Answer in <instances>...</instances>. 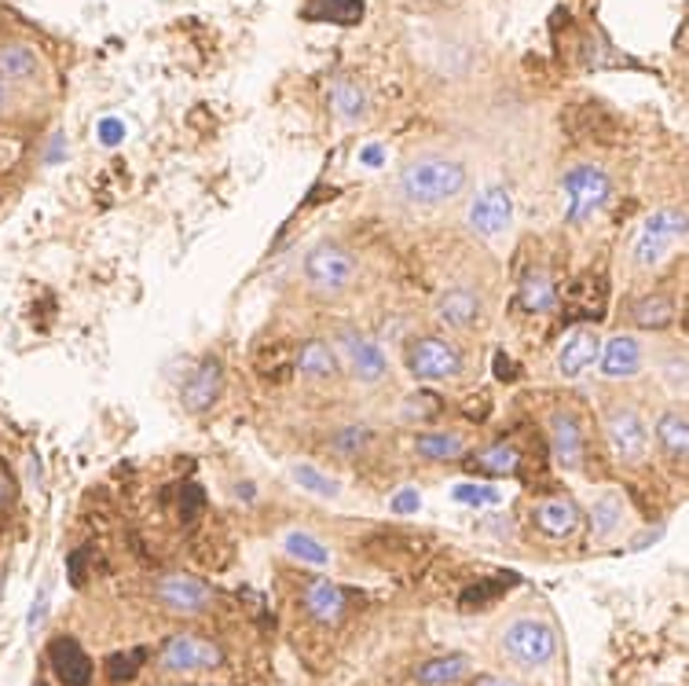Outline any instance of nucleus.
Masks as SVG:
<instances>
[{
  "label": "nucleus",
  "mask_w": 689,
  "mask_h": 686,
  "mask_svg": "<svg viewBox=\"0 0 689 686\" xmlns=\"http://www.w3.org/2000/svg\"><path fill=\"white\" fill-rule=\"evenodd\" d=\"M469 676V657L466 654H444V657H433L426 665L415 668V679L422 686H452L458 679Z\"/></svg>",
  "instance_id": "28"
},
{
  "label": "nucleus",
  "mask_w": 689,
  "mask_h": 686,
  "mask_svg": "<svg viewBox=\"0 0 689 686\" xmlns=\"http://www.w3.org/2000/svg\"><path fill=\"white\" fill-rule=\"evenodd\" d=\"M305 610L319 624H338L344 616V591L338 584H330V580H312L305 588Z\"/></svg>",
  "instance_id": "25"
},
{
  "label": "nucleus",
  "mask_w": 689,
  "mask_h": 686,
  "mask_svg": "<svg viewBox=\"0 0 689 686\" xmlns=\"http://www.w3.org/2000/svg\"><path fill=\"white\" fill-rule=\"evenodd\" d=\"M474 686H517V683L502 679V676H477V679H474Z\"/></svg>",
  "instance_id": "45"
},
{
  "label": "nucleus",
  "mask_w": 689,
  "mask_h": 686,
  "mask_svg": "<svg viewBox=\"0 0 689 686\" xmlns=\"http://www.w3.org/2000/svg\"><path fill=\"white\" fill-rule=\"evenodd\" d=\"M330 346L338 352V363L360 386H382L389 379V357L378 338L363 335V330H356V327H338Z\"/></svg>",
  "instance_id": "6"
},
{
  "label": "nucleus",
  "mask_w": 689,
  "mask_h": 686,
  "mask_svg": "<svg viewBox=\"0 0 689 686\" xmlns=\"http://www.w3.org/2000/svg\"><path fill=\"white\" fill-rule=\"evenodd\" d=\"M41 74V55L22 41L0 44V82L4 85H26L38 82Z\"/></svg>",
  "instance_id": "23"
},
{
  "label": "nucleus",
  "mask_w": 689,
  "mask_h": 686,
  "mask_svg": "<svg viewBox=\"0 0 689 686\" xmlns=\"http://www.w3.org/2000/svg\"><path fill=\"white\" fill-rule=\"evenodd\" d=\"M290 477H294L297 488L308 492V496H316V499H338L341 496V482H338V477L324 474L312 463H294L290 466Z\"/></svg>",
  "instance_id": "31"
},
{
  "label": "nucleus",
  "mask_w": 689,
  "mask_h": 686,
  "mask_svg": "<svg viewBox=\"0 0 689 686\" xmlns=\"http://www.w3.org/2000/svg\"><path fill=\"white\" fill-rule=\"evenodd\" d=\"M517 305H521L524 313H532V316L554 313L558 308L554 276H550L547 268H528L521 276V283H517Z\"/></svg>",
  "instance_id": "21"
},
{
  "label": "nucleus",
  "mask_w": 689,
  "mask_h": 686,
  "mask_svg": "<svg viewBox=\"0 0 689 686\" xmlns=\"http://www.w3.org/2000/svg\"><path fill=\"white\" fill-rule=\"evenodd\" d=\"M239 496H243V499H250V496H254V499H257V485L243 482V485H239Z\"/></svg>",
  "instance_id": "46"
},
{
  "label": "nucleus",
  "mask_w": 689,
  "mask_h": 686,
  "mask_svg": "<svg viewBox=\"0 0 689 686\" xmlns=\"http://www.w3.org/2000/svg\"><path fill=\"white\" fill-rule=\"evenodd\" d=\"M532 521H536V529L547 536V540H558L561 543V540H572V536L580 532L583 514H580V507L572 499L550 496V499H543L532 510Z\"/></svg>",
  "instance_id": "18"
},
{
  "label": "nucleus",
  "mask_w": 689,
  "mask_h": 686,
  "mask_svg": "<svg viewBox=\"0 0 689 686\" xmlns=\"http://www.w3.org/2000/svg\"><path fill=\"white\" fill-rule=\"evenodd\" d=\"M389 507H393V514H415V510H418V492H415V488H404V492H396V496H393V503H389Z\"/></svg>",
  "instance_id": "41"
},
{
  "label": "nucleus",
  "mask_w": 689,
  "mask_h": 686,
  "mask_svg": "<svg viewBox=\"0 0 689 686\" xmlns=\"http://www.w3.org/2000/svg\"><path fill=\"white\" fill-rule=\"evenodd\" d=\"M330 107H335L341 122H363L371 99H367V93L352 82V77H338V82L330 85Z\"/></svg>",
  "instance_id": "30"
},
{
  "label": "nucleus",
  "mask_w": 689,
  "mask_h": 686,
  "mask_svg": "<svg viewBox=\"0 0 689 686\" xmlns=\"http://www.w3.org/2000/svg\"><path fill=\"white\" fill-rule=\"evenodd\" d=\"M561 199H565V221L572 228L587 224L591 217H598L608 205V199H613V177H608L602 166L580 162L561 177Z\"/></svg>",
  "instance_id": "3"
},
{
  "label": "nucleus",
  "mask_w": 689,
  "mask_h": 686,
  "mask_svg": "<svg viewBox=\"0 0 689 686\" xmlns=\"http://www.w3.org/2000/svg\"><path fill=\"white\" fill-rule=\"evenodd\" d=\"M301 276L316 294H344L356 283V254L335 239H319L301 257Z\"/></svg>",
  "instance_id": "5"
},
{
  "label": "nucleus",
  "mask_w": 689,
  "mask_h": 686,
  "mask_svg": "<svg viewBox=\"0 0 689 686\" xmlns=\"http://www.w3.org/2000/svg\"><path fill=\"white\" fill-rule=\"evenodd\" d=\"M496 368H499V379H502V382H510V379H513V371H521V368H513V363L507 360V352H499V357H496Z\"/></svg>",
  "instance_id": "43"
},
{
  "label": "nucleus",
  "mask_w": 689,
  "mask_h": 686,
  "mask_svg": "<svg viewBox=\"0 0 689 686\" xmlns=\"http://www.w3.org/2000/svg\"><path fill=\"white\" fill-rule=\"evenodd\" d=\"M466 228L474 232L480 243H499V239L510 235L513 228V199L502 184H488L480 188L474 202L466 210Z\"/></svg>",
  "instance_id": "9"
},
{
  "label": "nucleus",
  "mask_w": 689,
  "mask_h": 686,
  "mask_svg": "<svg viewBox=\"0 0 689 686\" xmlns=\"http://www.w3.org/2000/svg\"><path fill=\"white\" fill-rule=\"evenodd\" d=\"M624 319L638 330H664L675 324V302L668 294H642L635 302H627Z\"/></svg>",
  "instance_id": "22"
},
{
  "label": "nucleus",
  "mask_w": 689,
  "mask_h": 686,
  "mask_svg": "<svg viewBox=\"0 0 689 686\" xmlns=\"http://www.w3.org/2000/svg\"><path fill=\"white\" fill-rule=\"evenodd\" d=\"M158 665H162L166 672H177V676H191V672L221 668L224 654H221V646L210 643V638L180 632V635H172L169 643H162V650H158Z\"/></svg>",
  "instance_id": "10"
},
{
  "label": "nucleus",
  "mask_w": 689,
  "mask_h": 686,
  "mask_svg": "<svg viewBox=\"0 0 689 686\" xmlns=\"http://www.w3.org/2000/svg\"><path fill=\"white\" fill-rule=\"evenodd\" d=\"M598 349H602V338L594 335L591 327H576L572 335L561 341L558 349V371L561 379L576 382L583 379V374L594 371V363H598Z\"/></svg>",
  "instance_id": "16"
},
{
  "label": "nucleus",
  "mask_w": 689,
  "mask_h": 686,
  "mask_svg": "<svg viewBox=\"0 0 689 686\" xmlns=\"http://www.w3.org/2000/svg\"><path fill=\"white\" fill-rule=\"evenodd\" d=\"M499 654L510 661L513 668H524V672H539V668H550L561 654V643H558V632L554 624L543 621V616H513V621L499 632Z\"/></svg>",
  "instance_id": "2"
},
{
  "label": "nucleus",
  "mask_w": 689,
  "mask_h": 686,
  "mask_svg": "<svg viewBox=\"0 0 689 686\" xmlns=\"http://www.w3.org/2000/svg\"><path fill=\"white\" fill-rule=\"evenodd\" d=\"M327 8H316V11H308L312 19H327V22H356L360 19V11L363 4L360 0H324Z\"/></svg>",
  "instance_id": "37"
},
{
  "label": "nucleus",
  "mask_w": 689,
  "mask_h": 686,
  "mask_svg": "<svg viewBox=\"0 0 689 686\" xmlns=\"http://www.w3.org/2000/svg\"><path fill=\"white\" fill-rule=\"evenodd\" d=\"M121 136H125V125L118 118H110V122H99V140L103 144H121Z\"/></svg>",
  "instance_id": "42"
},
{
  "label": "nucleus",
  "mask_w": 689,
  "mask_h": 686,
  "mask_svg": "<svg viewBox=\"0 0 689 686\" xmlns=\"http://www.w3.org/2000/svg\"><path fill=\"white\" fill-rule=\"evenodd\" d=\"M517 466H521V452L513 444H491V448L477 455V471H485L491 477H510L517 474Z\"/></svg>",
  "instance_id": "33"
},
{
  "label": "nucleus",
  "mask_w": 689,
  "mask_h": 686,
  "mask_svg": "<svg viewBox=\"0 0 689 686\" xmlns=\"http://www.w3.org/2000/svg\"><path fill=\"white\" fill-rule=\"evenodd\" d=\"M660 386H668L675 397H686V352L675 349L660 360Z\"/></svg>",
  "instance_id": "35"
},
{
  "label": "nucleus",
  "mask_w": 689,
  "mask_h": 686,
  "mask_svg": "<svg viewBox=\"0 0 689 686\" xmlns=\"http://www.w3.org/2000/svg\"><path fill=\"white\" fill-rule=\"evenodd\" d=\"M224 393V360L221 357H202L194 363V371L188 374V382H183V408L191 411V415H205V411L216 408V400Z\"/></svg>",
  "instance_id": "12"
},
{
  "label": "nucleus",
  "mask_w": 689,
  "mask_h": 686,
  "mask_svg": "<svg viewBox=\"0 0 689 686\" xmlns=\"http://www.w3.org/2000/svg\"><path fill=\"white\" fill-rule=\"evenodd\" d=\"M294 371L312 386H330L341 374V363L327 338H305L294 349Z\"/></svg>",
  "instance_id": "15"
},
{
  "label": "nucleus",
  "mask_w": 689,
  "mask_h": 686,
  "mask_svg": "<svg viewBox=\"0 0 689 686\" xmlns=\"http://www.w3.org/2000/svg\"><path fill=\"white\" fill-rule=\"evenodd\" d=\"M605 441L624 466H638L653 448L649 422L638 408H630V404H616L605 415Z\"/></svg>",
  "instance_id": "7"
},
{
  "label": "nucleus",
  "mask_w": 689,
  "mask_h": 686,
  "mask_svg": "<svg viewBox=\"0 0 689 686\" xmlns=\"http://www.w3.org/2000/svg\"><path fill=\"white\" fill-rule=\"evenodd\" d=\"M415 455L422 463H455L466 455V437L458 433H418L415 437Z\"/></svg>",
  "instance_id": "27"
},
{
  "label": "nucleus",
  "mask_w": 689,
  "mask_h": 686,
  "mask_svg": "<svg viewBox=\"0 0 689 686\" xmlns=\"http://www.w3.org/2000/svg\"><path fill=\"white\" fill-rule=\"evenodd\" d=\"M469 184L466 166L452 155H422L400 169V196L411 205L433 210V205H447L458 199Z\"/></svg>",
  "instance_id": "1"
},
{
  "label": "nucleus",
  "mask_w": 689,
  "mask_h": 686,
  "mask_svg": "<svg viewBox=\"0 0 689 686\" xmlns=\"http://www.w3.org/2000/svg\"><path fill=\"white\" fill-rule=\"evenodd\" d=\"M140 665H144V650H121V654H110L107 672L118 683H125V679H132L136 672H140Z\"/></svg>",
  "instance_id": "38"
},
{
  "label": "nucleus",
  "mask_w": 689,
  "mask_h": 686,
  "mask_svg": "<svg viewBox=\"0 0 689 686\" xmlns=\"http://www.w3.org/2000/svg\"><path fill=\"white\" fill-rule=\"evenodd\" d=\"M436 319L452 330H469L480 319V297L469 287H452L436 297Z\"/></svg>",
  "instance_id": "20"
},
{
  "label": "nucleus",
  "mask_w": 689,
  "mask_h": 686,
  "mask_svg": "<svg viewBox=\"0 0 689 686\" xmlns=\"http://www.w3.org/2000/svg\"><path fill=\"white\" fill-rule=\"evenodd\" d=\"M404 363L418 382H452L463 374V352L447 338H436V335H422L411 341L404 352Z\"/></svg>",
  "instance_id": "8"
},
{
  "label": "nucleus",
  "mask_w": 689,
  "mask_h": 686,
  "mask_svg": "<svg viewBox=\"0 0 689 686\" xmlns=\"http://www.w3.org/2000/svg\"><path fill=\"white\" fill-rule=\"evenodd\" d=\"M374 441H378V433L371 422H344V426H338L327 437V448L335 455H344V460H356V455H363Z\"/></svg>",
  "instance_id": "29"
},
{
  "label": "nucleus",
  "mask_w": 689,
  "mask_h": 686,
  "mask_svg": "<svg viewBox=\"0 0 689 686\" xmlns=\"http://www.w3.org/2000/svg\"><path fill=\"white\" fill-rule=\"evenodd\" d=\"M49 602H52V588L44 584L38 591V599H33V610H30V632H38V627L44 624V616H49Z\"/></svg>",
  "instance_id": "39"
},
{
  "label": "nucleus",
  "mask_w": 689,
  "mask_h": 686,
  "mask_svg": "<svg viewBox=\"0 0 689 686\" xmlns=\"http://www.w3.org/2000/svg\"><path fill=\"white\" fill-rule=\"evenodd\" d=\"M649 437L657 441V448L668 455L671 463H686L689 455V419L682 408H671L649 426Z\"/></svg>",
  "instance_id": "19"
},
{
  "label": "nucleus",
  "mask_w": 689,
  "mask_h": 686,
  "mask_svg": "<svg viewBox=\"0 0 689 686\" xmlns=\"http://www.w3.org/2000/svg\"><path fill=\"white\" fill-rule=\"evenodd\" d=\"M283 555L294 558V562H301V566H312V569L330 566V547L319 540V536L305 532V529L283 532Z\"/></svg>",
  "instance_id": "26"
},
{
  "label": "nucleus",
  "mask_w": 689,
  "mask_h": 686,
  "mask_svg": "<svg viewBox=\"0 0 689 686\" xmlns=\"http://www.w3.org/2000/svg\"><path fill=\"white\" fill-rule=\"evenodd\" d=\"M254 363L264 379H279V371L286 374V368H294V349L279 346V341H264L254 352Z\"/></svg>",
  "instance_id": "34"
},
{
  "label": "nucleus",
  "mask_w": 689,
  "mask_h": 686,
  "mask_svg": "<svg viewBox=\"0 0 689 686\" xmlns=\"http://www.w3.org/2000/svg\"><path fill=\"white\" fill-rule=\"evenodd\" d=\"M587 518H591L594 540H613L627 521V507H624V499H619V492H602V496H594Z\"/></svg>",
  "instance_id": "24"
},
{
  "label": "nucleus",
  "mask_w": 689,
  "mask_h": 686,
  "mask_svg": "<svg viewBox=\"0 0 689 686\" xmlns=\"http://www.w3.org/2000/svg\"><path fill=\"white\" fill-rule=\"evenodd\" d=\"M4 496H8V485H4V482H0V499H4Z\"/></svg>",
  "instance_id": "48"
},
{
  "label": "nucleus",
  "mask_w": 689,
  "mask_h": 686,
  "mask_svg": "<svg viewBox=\"0 0 689 686\" xmlns=\"http://www.w3.org/2000/svg\"><path fill=\"white\" fill-rule=\"evenodd\" d=\"M213 591L205 580L191 577V573H169L158 580V602L166 605V610L180 613V616H191V613H202L205 605H210Z\"/></svg>",
  "instance_id": "13"
},
{
  "label": "nucleus",
  "mask_w": 689,
  "mask_h": 686,
  "mask_svg": "<svg viewBox=\"0 0 689 686\" xmlns=\"http://www.w3.org/2000/svg\"><path fill=\"white\" fill-rule=\"evenodd\" d=\"M407 411H415L418 419H430V415H436V411H441V404H436L433 393H415V397L407 400Z\"/></svg>",
  "instance_id": "40"
},
{
  "label": "nucleus",
  "mask_w": 689,
  "mask_h": 686,
  "mask_svg": "<svg viewBox=\"0 0 689 686\" xmlns=\"http://www.w3.org/2000/svg\"><path fill=\"white\" fill-rule=\"evenodd\" d=\"M4 107H8V85L0 82V114H4Z\"/></svg>",
  "instance_id": "47"
},
{
  "label": "nucleus",
  "mask_w": 689,
  "mask_h": 686,
  "mask_svg": "<svg viewBox=\"0 0 689 686\" xmlns=\"http://www.w3.org/2000/svg\"><path fill=\"white\" fill-rule=\"evenodd\" d=\"M382 158H385V151H382V147H363V162H371V166H382Z\"/></svg>",
  "instance_id": "44"
},
{
  "label": "nucleus",
  "mask_w": 689,
  "mask_h": 686,
  "mask_svg": "<svg viewBox=\"0 0 689 686\" xmlns=\"http://www.w3.org/2000/svg\"><path fill=\"white\" fill-rule=\"evenodd\" d=\"M452 499L463 503V507H496L502 496H499V488H491V485H455Z\"/></svg>",
  "instance_id": "36"
},
{
  "label": "nucleus",
  "mask_w": 689,
  "mask_h": 686,
  "mask_svg": "<svg viewBox=\"0 0 689 686\" xmlns=\"http://www.w3.org/2000/svg\"><path fill=\"white\" fill-rule=\"evenodd\" d=\"M594 368H598L605 382H630L646 368V346L635 335H613L598 349V363Z\"/></svg>",
  "instance_id": "11"
},
{
  "label": "nucleus",
  "mask_w": 689,
  "mask_h": 686,
  "mask_svg": "<svg viewBox=\"0 0 689 686\" xmlns=\"http://www.w3.org/2000/svg\"><path fill=\"white\" fill-rule=\"evenodd\" d=\"M550 430V455L561 471H576L583 463V422L576 411H554L547 422Z\"/></svg>",
  "instance_id": "14"
},
{
  "label": "nucleus",
  "mask_w": 689,
  "mask_h": 686,
  "mask_svg": "<svg viewBox=\"0 0 689 686\" xmlns=\"http://www.w3.org/2000/svg\"><path fill=\"white\" fill-rule=\"evenodd\" d=\"M49 665L63 686H88L92 683V657L71 635H60L49 643Z\"/></svg>",
  "instance_id": "17"
},
{
  "label": "nucleus",
  "mask_w": 689,
  "mask_h": 686,
  "mask_svg": "<svg viewBox=\"0 0 689 686\" xmlns=\"http://www.w3.org/2000/svg\"><path fill=\"white\" fill-rule=\"evenodd\" d=\"M569 297L576 302V313H583V316H602L608 287H605L598 276H583V279H576L569 287Z\"/></svg>",
  "instance_id": "32"
},
{
  "label": "nucleus",
  "mask_w": 689,
  "mask_h": 686,
  "mask_svg": "<svg viewBox=\"0 0 689 686\" xmlns=\"http://www.w3.org/2000/svg\"><path fill=\"white\" fill-rule=\"evenodd\" d=\"M686 235V213L682 210H653L646 221L638 224V235L630 243V265L649 272L660 268L671 257V250L682 243Z\"/></svg>",
  "instance_id": "4"
}]
</instances>
